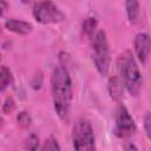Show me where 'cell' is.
<instances>
[{"mask_svg": "<svg viewBox=\"0 0 151 151\" xmlns=\"http://www.w3.org/2000/svg\"><path fill=\"white\" fill-rule=\"evenodd\" d=\"M51 91L57 114L63 120H68L72 104V81L67 68L58 65L51 76Z\"/></svg>", "mask_w": 151, "mask_h": 151, "instance_id": "1", "label": "cell"}, {"mask_svg": "<svg viewBox=\"0 0 151 151\" xmlns=\"http://www.w3.org/2000/svg\"><path fill=\"white\" fill-rule=\"evenodd\" d=\"M117 68L120 80L131 96H138L142 88L143 79L139 67L130 51H125L118 57Z\"/></svg>", "mask_w": 151, "mask_h": 151, "instance_id": "2", "label": "cell"}, {"mask_svg": "<svg viewBox=\"0 0 151 151\" xmlns=\"http://www.w3.org/2000/svg\"><path fill=\"white\" fill-rule=\"evenodd\" d=\"M92 40V60L97 68V71L101 76H106L110 70L111 63V54H110V46L106 38V33L104 31H98L93 37Z\"/></svg>", "mask_w": 151, "mask_h": 151, "instance_id": "3", "label": "cell"}, {"mask_svg": "<svg viewBox=\"0 0 151 151\" xmlns=\"http://www.w3.org/2000/svg\"><path fill=\"white\" fill-rule=\"evenodd\" d=\"M72 144L74 150H94L96 139L91 123L85 118H79L72 127Z\"/></svg>", "mask_w": 151, "mask_h": 151, "instance_id": "4", "label": "cell"}, {"mask_svg": "<svg viewBox=\"0 0 151 151\" xmlns=\"http://www.w3.org/2000/svg\"><path fill=\"white\" fill-rule=\"evenodd\" d=\"M32 14L34 19L42 25L59 24L65 19V14L51 0H42L35 4L32 11Z\"/></svg>", "mask_w": 151, "mask_h": 151, "instance_id": "5", "label": "cell"}, {"mask_svg": "<svg viewBox=\"0 0 151 151\" xmlns=\"http://www.w3.org/2000/svg\"><path fill=\"white\" fill-rule=\"evenodd\" d=\"M137 127L127 109L119 104L114 112V134L118 138H129L134 134Z\"/></svg>", "mask_w": 151, "mask_h": 151, "instance_id": "6", "label": "cell"}, {"mask_svg": "<svg viewBox=\"0 0 151 151\" xmlns=\"http://www.w3.org/2000/svg\"><path fill=\"white\" fill-rule=\"evenodd\" d=\"M134 51L138 60L146 64L150 53V37L147 33H138L134 38Z\"/></svg>", "mask_w": 151, "mask_h": 151, "instance_id": "7", "label": "cell"}, {"mask_svg": "<svg viewBox=\"0 0 151 151\" xmlns=\"http://www.w3.org/2000/svg\"><path fill=\"white\" fill-rule=\"evenodd\" d=\"M5 27L13 32V33H17V34H20V35H25V34H28L33 26L32 24L27 22V21H24V20H18V19H9L5 22Z\"/></svg>", "mask_w": 151, "mask_h": 151, "instance_id": "8", "label": "cell"}, {"mask_svg": "<svg viewBox=\"0 0 151 151\" xmlns=\"http://www.w3.org/2000/svg\"><path fill=\"white\" fill-rule=\"evenodd\" d=\"M107 85H109L107 88H109V93L111 98L116 101H119L123 98V93H124V85L122 80L118 77H112L110 78Z\"/></svg>", "mask_w": 151, "mask_h": 151, "instance_id": "9", "label": "cell"}, {"mask_svg": "<svg viewBox=\"0 0 151 151\" xmlns=\"http://www.w3.org/2000/svg\"><path fill=\"white\" fill-rule=\"evenodd\" d=\"M127 19L132 25H136L140 18V6L138 0H125Z\"/></svg>", "mask_w": 151, "mask_h": 151, "instance_id": "10", "label": "cell"}, {"mask_svg": "<svg viewBox=\"0 0 151 151\" xmlns=\"http://www.w3.org/2000/svg\"><path fill=\"white\" fill-rule=\"evenodd\" d=\"M12 80H13V76L11 70L6 66L0 67V92L5 91L11 85Z\"/></svg>", "mask_w": 151, "mask_h": 151, "instance_id": "11", "label": "cell"}, {"mask_svg": "<svg viewBox=\"0 0 151 151\" xmlns=\"http://www.w3.org/2000/svg\"><path fill=\"white\" fill-rule=\"evenodd\" d=\"M96 27H97V19H96V18L88 17V18H86V19L84 20V22H83V31H84L85 34L88 35V37H93Z\"/></svg>", "mask_w": 151, "mask_h": 151, "instance_id": "12", "label": "cell"}, {"mask_svg": "<svg viewBox=\"0 0 151 151\" xmlns=\"http://www.w3.org/2000/svg\"><path fill=\"white\" fill-rule=\"evenodd\" d=\"M17 122H18V125L22 129H28L32 124V117L28 112L26 111H21L19 112V114L17 116Z\"/></svg>", "mask_w": 151, "mask_h": 151, "instance_id": "13", "label": "cell"}, {"mask_svg": "<svg viewBox=\"0 0 151 151\" xmlns=\"http://www.w3.org/2000/svg\"><path fill=\"white\" fill-rule=\"evenodd\" d=\"M25 147L28 150H38L39 149V138L37 134L32 133L28 136V138L26 139L25 143Z\"/></svg>", "mask_w": 151, "mask_h": 151, "instance_id": "14", "label": "cell"}, {"mask_svg": "<svg viewBox=\"0 0 151 151\" xmlns=\"http://www.w3.org/2000/svg\"><path fill=\"white\" fill-rule=\"evenodd\" d=\"M40 149L41 150H60V145L58 144V140L51 136Z\"/></svg>", "mask_w": 151, "mask_h": 151, "instance_id": "15", "label": "cell"}, {"mask_svg": "<svg viewBox=\"0 0 151 151\" xmlns=\"http://www.w3.org/2000/svg\"><path fill=\"white\" fill-rule=\"evenodd\" d=\"M14 109H15V101L13 100L12 97H7L2 105V111L8 114V113H12L14 111Z\"/></svg>", "mask_w": 151, "mask_h": 151, "instance_id": "16", "label": "cell"}, {"mask_svg": "<svg viewBox=\"0 0 151 151\" xmlns=\"http://www.w3.org/2000/svg\"><path fill=\"white\" fill-rule=\"evenodd\" d=\"M150 125H151V117H150V113L147 112L145 114V117H144V129H145V133H146V136L149 138L151 136V127H150Z\"/></svg>", "mask_w": 151, "mask_h": 151, "instance_id": "17", "label": "cell"}, {"mask_svg": "<svg viewBox=\"0 0 151 151\" xmlns=\"http://www.w3.org/2000/svg\"><path fill=\"white\" fill-rule=\"evenodd\" d=\"M7 7H8L7 2L5 0H0V17L7 11Z\"/></svg>", "mask_w": 151, "mask_h": 151, "instance_id": "18", "label": "cell"}, {"mask_svg": "<svg viewBox=\"0 0 151 151\" xmlns=\"http://www.w3.org/2000/svg\"><path fill=\"white\" fill-rule=\"evenodd\" d=\"M22 4H25V5H28V4H31L33 0H20Z\"/></svg>", "mask_w": 151, "mask_h": 151, "instance_id": "19", "label": "cell"}, {"mask_svg": "<svg viewBox=\"0 0 151 151\" xmlns=\"http://www.w3.org/2000/svg\"><path fill=\"white\" fill-rule=\"evenodd\" d=\"M125 149H134V150H137V147H136L134 145H129V146H126Z\"/></svg>", "mask_w": 151, "mask_h": 151, "instance_id": "20", "label": "cell"}, {"mask_svg": "<svg viewBox=\"0 0 151 151\" xmlns=\"http://www.w3.org/2000/svg\"><path fill=\"white\" fill-rule=\"evenodd\" d=\"M2 125H4V119H2L1 117H0V129L2 127Z\"/></svg>", "mask_w": 151, "mask_h": 151, "instance_id": "21", "label": "cell"}, {"mask_svg": "<svg viewBox=\"0 0 151 151\" xmlns=\"http://www.w3.org/2000/svg\"><path fill=\"white\" fill-rule=\"evenodd\" d=\"M0 33H1V26H0Z\"/></svg>", "mask_w": 151, "mask_h": 151, "instance_id": "22", "label": "cell"}, {"mask_svg": "<svg viewBox=\"0 0 151 151\" xmlns=\"http://www.w3.org/2000/svg\"><path fill=\"white\" fill-rule=\"evenodd\" d=\"M0 59H1V55H0Z\"/></svg>", "mask_w": 151, "mask_h": 151, "instance_id": "23", "label": "cell"}]
</instances>
